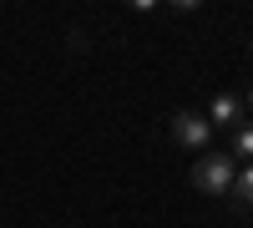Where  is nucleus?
<instances>
[{"instance_id":"5","label":"nucleus","mask_w":253,"mask_h":228,"mask_svg":"<svg viewBox=\"0 0 253 228\" xmlns=\"http://www.w3.org/2000/svg\"><path fill=\"white\" fill-rule=\"evenodd\" d=\"M233 157H253V127H238L233 132Z\"/></svg>"},{"instance_id":"6","label":"nucleus","mask_w":253,"mask_h":228,"mask_svg":"<svg viewBox=\"0 0 253 228\" xmlns=\"http://www.w3.org/2000/svg\"><path fill=\"white\" fill-rule=\"evenodd\" d=\"M248 107H253V91H248Z\"/></svg>"},{"instance_id":"4","label":"nucleus","mask_w":253,"mask_h":228,"mask_svg":"<svg viewBox=\"0 0 253 228\" xmlns=\"http://www.w3.org/2000/svg\"><path fill=\"white\" fill-rule=\"evenodd\" d=\"M228 193H233V208H253V162L233 178V188H228Z\"/></svg>"},{"instance_id":"1","label":"nucleus","mask_w":253,"mask_h":228,"mask_svg":"<svg viewBox=\"0 0 253 228\" xmlns=\"http://www.w3.org/2000/svg\"><path fill=\"white\" fill-rule=\"evenodd\" d=\"M193 188L198 193H228L233 188V152H203L193 162Z\"/></svg>"},{"instance_id":"2","label":"nucleus","mask_w":253,"mask_h":228,"mask_svg":"<svg viewBox=\"0 0 253 228\" xmlns=\"http://www.w3.org/2000/svg\"><path fill=\"white\" fill-rule=\"evenodd\" d=\"M208 137H213V122H208L203 112H177V117H172V142H177V147L203 152Z\"/></svg>"},{"instance_id":"3","label":"nucleus","mask_w":253,"mask_h":228,"mask_svg":"<svg viewBox=\"0 0 253 228\" xmlns=\"http://www.w3.org/2000/svg\"><path fill=\"white\" fill-rule=\"evenodd\" d=\"M208 122H213V127H243V101L233 96V91H223V96H213V112H208Z\"/></svg>"}]
</instances>
